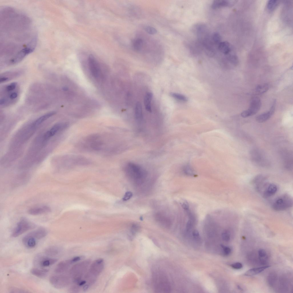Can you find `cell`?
I'll list each match as a JSON object with an SVG mask.
<instances>
[{
	"label": "cell",
	"instance_id": "cell-44",
	"mask_svg": "<svg viewBox=\"0 0 293 293\" xmlns=\"http://www.w3.org/2000/svg\"><path fill=\"white\" fill-rule=\"evenodd\" d=\"M8 78L6 77H3L1 78L0 79V81L1 82H3L5 81H6L8 79Z\"/></svg>",
	"mask_w": 293,
	"mask_h": 293
},
{
	"label": "cell",
	"instance_id": "cell-38",
	"mask_svg": "<svg viewBox=\"0 0 293 293\" xmlns=\"http://www.w3.org/2000/svg\"><path fill=\"white\" fill-rule=\"evenodd\" d=\"M17 84V83L15 82L11 83L7 86L6 88L7 91H10L13 90L15 88Z\"/></svg>",
	"mask_w": 293,
	"mask_h": 293
},
{
	"label": "cell",
	"instance_id": "cell-42",
	"mask_svg": "<svg viewBox=\"0 0 293 293\" xmlns=\"http://www.w3.org/2000/svg\"><path fill=\"white\" fill-rule=\"evenodd\" d=\"M83 257L82 256H78L72 258V262H76L77 261L80 260L83 258Z\"/></svg>",
	"mask_w": 293,
	"mask_h": 293
},
{
	"label": "cell",
	"instance_id": "cell-17",
	"mask_svg": "<svg viewBox=\"0 0 293 293\" xmlns=\"http://www.w3.org/2000/svg\"><path fill=\"white\" fill-rule=\"evenodd\" d=\"M73 263L72 259L62 261L57 265L54 272L57 273L63 272L66 271Z\"/></svg>",
	"mask_w": 293,
	"mask_h": 293
},
{
	"label": "cell",
	"instance_id": "cell-40",
	"mask_svg": "<svg viewBox=\"0 0 293 293\" xmlns=\"http://www.w3.org/2000/svg\"><path fill=\"white\" fill-rule=\"evenodd\" d=\"M192 236L193 238L197 240H199L200 239L199 233L197 230H194L192 233Z\"/></svg>",
	"mask_w": 293,
	"mask_h": 293
},
{
	"label": "cell",
	"instance_id": "cell-31",
	"mask_svg": "<svg viewBox=\"0 0 293 293\" xmlns=\"http://www.w3.org/2000/svg\"><path fill=\"white\" fill-rule=\"evenodd\" d=\"M170 95L173 98L178 100L185 102L187 101V98L184 95L182 94L174 92H171Z\"/></svg>",
	"mask_w": 293,
	"mask_h": 293
},
{
	"label": "cell",
	"instance_id": "cell-25",
	"mask_svg": "<svg viewBox=\"0 0 293 293\" xmlns=\"http://www.w3.org/2000/svg\"><path fill=\"white\" fill-rule=\"evenodd\" d=\"M48 272V270L47 269L41 270L36 268L32 269L30 270V272L32 274L40 278L46 276Z\"/></svg>",
	"mask_w": 293,
	"mask_h": 293
},
{
	"label": "cell",
	"instance_id": "cell-46",
	"mask_svg": "<svg viewBox=\"0 0 293 293\" xmlns=\"http://www.w3.org/2000/svg\"><path fill=\"white\" fill-rule=\"evenodd\" d=\"M89 287V285L86 284L83 287V289L84 290H87Z\"/></svg>",
	"mask_w": 293,
	"mask_h": 293
},
{
	"label": "cell",
	"instance_id": "cell-7",
	"mask_svg": "<svg viewBox=\"0 0 293 293\" xmlns=\"http://www.w3.org/2000/svg\"><path fill=\"white\" fill-rule=\"evenodd\" d=\"M89 264V261H85L76 264L72 268L70 273L74 282L78 283L81 281L82 276Z\"/></svg>",
	"mask_w": 293,
	"mask_h": 293
},
{
	"label": "cell",
	"instance_id": "cell-3",
	"mask_svg": "<svg viewBox=\"0 0 293 293\" xmlns=\"http://www.w3.org/2000/svg\"><path fill=\"white\" fill-rule=\"evenodd\" d=\"M128 176L137 183H141L147 175L146 170L140 165L132 163H128L125 167Z\"/></svg>",
	"mask_w": 293,
	"mask_h": 293
},
{
	"label": "cell",
	"instance_id": "cell-41",
	"mask_svg": "<svg viewBox=\"0 0 293 293\" xmlns=\"http://www.w3.org/2000/svg\"><path fill=\"white\" fill-rule=\"evenodd\" d=\"M132 193L130 191L126 192L124 195L123 197V200L124 201H127L130 199L132 196Z\"/></svg>",
	"mask_w": 293,
	"mask_h": 293
},
{
	"label": "cell",
	"instance_id": "cell-19",
	"mask_svg": "<svg viewBox=\"0 0 293 293\" xmlns=\"http://www.w3.org/2000/svg\"><path fill=\"white\" fill-rule=\"evenodd\" d=\"M269 86L267 83H264L258 85L253 90L250 94L253 95H258L266 92L269 89Z\"/></svg>",
	"mask_w": 293,
	"mask_h": 293
},
{
	"label": "cell",
	"instance_id": "cell-34",
	"mask_svg": "<svg viewBox=\"0 0 293 293\" xmlns=\"http://www.w3.org/2000/svg\"><path fill=\"white\" fill-rule=\"evenodd\" d=\"M145 31L148 33L153 35L156 33L157 30L154 27L149 26H146L144 27Z\"/></svg>",
	"mask_w": 293,
	"mask_h": 293
},
{
	"label": "cell",
	"instance_id": "cell-24",
	"mask_svg": "<svg viewBox=\"0 0 293 293\" xmlns=\"http://www.w3.org/2000/svg\"><path fill=\"white\" fill-rule=\"evenodd\" d=\"M153 97V94L149 92L146 93L144 97V104L145 109L149 112H151L152 111L151 102Z\"/></svg>",
	"mask_w": 293,
	"mask_h": 293
},
{
	"label": "cell",
	"instance_id": "cell-4",
	"mask_svg": "<svg viewBox=\"0 0 293 293\" xmlns=\"http://www.w3.org/2000/svg\"><path fill=\"white\" fill-rule=\"evenodd\" d=\"M104 267V260L102 259H97L92 263L85 276L90 283H93L95 281L97 276L102 271Z\"/></svg>",
	"mask_w": 293,
	"mask_h": 293
},
{
	"label": "cell",
	"instance_id": "cell-30",
	"mask_svg": "<svg viewBox=\"0 0 293 293\" xmlns=\"http://www.w3.org/2000/svg\"><path fill=\"white\" fill-rule=\"evenodd\" d=\"M143 45L142 39L141 38H138L134 41L132 44L133 48L136 51H140Z\"/></svg>",
	"mask_w": 293,
	"mask_h": 293
},
{
	"label": "cell",
	"instance_id": "cell-9",
	"mask_svg": "<svg viewBox=\"0 0 293 293\" xmlns=\"http://www.w3.org/2000/svg\"><path fill=\"white\" fill-rule=\"evenodd\" d=\"M50 282L51 284L56 288H63L69 284L68 277L63 275H53L50 277Z\"/></svg>",
	"mask_w": 293,
	"mask_h": 293
},
{
	"label": "cell",
	"instance_id": "cell-32",
	"mask_svg": "<svg viewBox=\"0 0 293 293\" xmlns=\"http://www.w3.org/2000/svg\"><path fill=\"white\" fill-rule=\"evenodd\" d=\"M211 39L213 43L218 45L221 42V36L218 32L214 33L212 35Z\"/></svg>",
	"mask_w": 293,
	"mask_h": 293
},
{
	"label": "cell",
	"instance_id": "cell-1",
	"mask_svg": "<svg viewBox=\"0 0 293 293\" xmlns=\"http://www.w3.org/2000/svg\"><path fill=\"white\" fill-rule=\"evenodd\" d=\"M0 57L17 63L34 50L37 36L31 20L13 7H1Z\"/></svg>",
	"mask_w": 293,
	"mask_h": 293
},
{
	"label": "cell",
	"instance_id": "cell-22",
	"mask_svg": "<svg viewBox=\"0 0 293 293\" xmlns=\"http://www.w3.org/2000/svg\"><path fill=\"white\" fill-rule=\"evenodd\" d=\"M56 113L55 111H52L40 116L33 123L32 125V127H35L39 126L49 118L54 115Z\"/></svg>",
	"mask_w": 293,
	"mask_h": 293
},
{
	"label": "cell",
	"instance_id": "cell-36",
	"mask_svg": "<svg viewBox=\"0 0 293 293\" xmlns=\"http://www.w3.org/2000/svg\"><path fill=\"white\" fill-rule=\"evenodd\" d=\"M221 247L223 250V254L225 255L228 256L231 253V250L230 247L223 245H222Z\"/></svg>",
	"mask_w": 293,
	"mask_h": 293
},
{
	"label": "cell",
	"instance_id": "cell-11",
	"mask_svg": "<svg viewBox=\"0 0 293 293\" xmlns=\"http://www.w3.org/2000/svg\"><path fill=\"white\" fill-rule=\"evenodd\" d=\"M266 176L262 174L256 176L253 180V183L255 185L256 190L262 193L268 184L266 182Z\"/></svg>",
	"mask_w": 293,
	"mask_h": 293
},
{
	"label": "cell",
	"instance_id": "cell-28",
	"mask_svg": "<svg viewBox=\"0 0 293 293\" xmlns=\"http://www.w3.org/2000/svg\"><path fill=\"white\" fill-rule=\"evenodd\" d=\"M45 254L49 256H53L58 254L59 252V249L55 246H51L46 248L45 250Z\"/></svg>",
	"mask_w": 293,
	"mask_h": 293
},
{
	"label": "cell",
	"instance_id": "cell-13",
	"mask_svg": "<svg viewBox=\"0 0 293 293\" xmlns=\"http://www.w3.org/2000/svg\"><path fill=\"white\" fill-rule=\"evenodd\" d=\"M88 63L89 69L92 74L95 78L99 76L100 71L98 63L94 57L90 55L88 57Z\"/></svg>",
	"mask_w": 293,
	"mask_h": 293
},
{
	"label": "cell",
	"instance_id": "cell-21",
	"mask_svg": "<svg viewBox=\"0 0 293 293\" xmlns=\"http://www.w3.org/2000/svg\"><path fill=\"white\" fill-rule=\"evenodd\" d=\"M231 1L225 0H215L213 1L211 5V7L216 9L221 7L229 6L233 4V2Z\"/></svg>",
	"mask_w": 293,
	"mask_h": 293
},
{
	"label": "cell",
	"instance_id": "cell-47",
	"mask_svg": "<svg viewBox=\"0 0 293 293\" xmlns=\"http://www.w3.org/2000/svg\"><path fill=\"white\" fill-rule=\"evenodd\" d=\"M63 90H67V88L66 87H64L63 88Z\"/></svg>",
	"mask_w": 293,
	"mask_h": 293
},
{
	"label": "cell",
	"instance_id": "cell-39",
	"mask_svg": "<svg viewBox=\"0 0 293 293\" xmlns=\"http://www.w3.org/2000/svg\"><path fill=\"white\" fill-rule=\"evenodd\" d=\"M231 266L234 269H240L242 268L243 265L241 263L236 262L231 264Z\"/></svg>",
	"mask_w": 293,
	"mask_h": 293
},
{
	"label": "cell",
	"instance_id": "cell-37",
	"mask_svg": "<svg viewBox=\"0 0 293 293\" xmlns=\"http://www.w3.org/2000/svg\"><path fill=\"white\" fill-rule=\"evenodd\" d=\"M194 221L189 219L187 222L186 225V230L187 232L190 231L193 227Z\"/></svg>",
	"mask_w": 293,
	"mask_h": 293
},
{
	"label": "cell",
	"instance_id": "cell-45",
	"mask_svg": "<svg viewBox=\"0 0 293 293\" xmlns=\"http://www.w3.org/2000/svg\"><path fill=\"white\" fill-rule=\"evenodd\" d=\"M6 101V100L4 98L1 99L0 100V104L1 105L3 104Z\"/></svg>",
	"mask_w": 293,
	"mask_h": 293
},
{
	"label": "cell",
	"instance_id": "cell-14",
	"mask_svg": "<svg viewBox=\"0 0 293 293\" xmlns=\"http://www.w3.org/2000/svg\"><path fill=\"white\" fill-rule=\"evenodd\" d=\"M276 105V101L274 100L269 110L256 117V121L259 123H262L269 119L274 112Z\"/></svg>",
	"mask_w": 293,
	"mask_h": 293
},
{
	"label": "cell",
	"instance_id": "cell-18",
	"mask_svg": "<svg viewBox=\"0 0 293 293\" xmlns=\"http://www.w3.org/2000/svg\"><path fill=\"white\" fill-rule=\"evenodd\" d=\"M218 47L219 51L225 56L232 53V47L227 41L221 42L218 45Z\"/></svg>",
	"mask_w": 293,
	"mask_h": 293
},
{
	"label": "cell",
	"instance_id": "cell-26",
	"mask_svg": "<svg viewBox=\"0 0 293 293\" xmlns=\"http://www.w3.org/2000/svg\"><path fill=\"white\" fill-rule=\"evenodd\" d=\"M57 261L55 258H44L40 261V265L42 267H47L54 264Z\"/></svg>",
	"mask_w": 293,
	"mask_h": 293
},
{
	"label": "cell",
	"instance_id": "cell-16",
	"mask_svg": "<svg viewBox=\"0 0 293 293\" xmlns=\"http://www.w3.org/2000/svg\"><path fill=\"white\" fill-rule=\"evenodd\" d=\"M278 189L276 184L273 183L268 184L262 193V196L264 198H269L274 195Z\"/></svg>",
	"mask_w": 293,
	"mask_h": 293
},
{
	"label": "cell",
	"instance_id": "cell-6",
	"mask_svg": "<svg viewBox=\"0 0 293 293\" xmlns=\"http://www.w3.org/2000/svg\"><path fill=\"white\" fill-rule=\"evenodd\" d=\"M35 227V225L34 223L27 219L22 217L17 224L12 232L11 236L14 237H17L26 231L34 228Z\"/></svg>",
	"mask_w": 293,
	"mask_h": 293
},
{
	"label": "cell",
	"instance_id": "cell-2",
	"mask_svg": "<svg viewBox=\"0 0 293 293\" xmlns=\"http://www.w3.org/2000/svg\"><path fill=\"white\" fill-rule=\"evenodd\" d=\"M152 281L155 292L168 293L171 290V286L166 275L161 271L154 272L152 275Z\"/></svg>",
	"mask_w": 293,
	"mask_h": 293
},
{
	"label": "cell",
	"instance_id": "cell-43",
	"mask_svg": "<svg viewBox=\"0 0 293 293\" xmlns=\"http://www.w3.org/2000/svg\"><path fill=\"white\" fill-rule=\"evenodd\" d=\"M17 94L15 92H13L10 95V98L11 99H13L15 98L17 96Z\"/></svg>",
	"mask_w": 293,
	"mask_h": 293
},
{
	"label": "cell",
	"instance_id": "cell-10",
	"mask_svg": "<svg viewBox=\"0 0 293 293\" xmlns=\"http://www.w3.org/2000/svg\"><path fill=\"white\" fill-rule=\"evenodd\" d=\"M260 151L254 149L250 152L251 159L256 164L260 166H265L268 164V160L265 155Z\"/></svg>",
	"mask_w": 293,
	"mask_h": 293
},
{
	"label": "cell",
	"instance_id": "cell-12",
	"mask_svg": "<svg viewBox=\"0 0 293 293\" xmlns=\"http://www.w3.org/2000/svg\"><path fill=\"white\" fill-rule=\"evenodd\" d=\"M68 125V124L66 123L55 124L45 133L43 136L44 141L47 140L59 131L67 127Z\"/></svg>",
	"mask_w": 293,
	"mask_h": 293
},
{
	"label": "cell",
	"instance_id": "cell-35",
	"mask_svg": "<svg viewBox=\"0 0 293 293\" xmlns=\"http://www.w3.org/2000/svg\"><path fill=\"white\" fill-rule=\"evenodd\" d=\"M222 237L224 241L226 242L229 241L230 239V235L229 231L226 230L223 232L222 234Z\"/></svg>",
	"mask_w": 293,
	"mask_h": 293
},
{
	"label": "cell",
	"instance_id": "cell-8",
	"mask_svg": "<svg viewBox=\"0 0 293 293\" xmlns=\"http://www.w3.org/2000/svg\"><path fill=\"white\" fill-rule=\"evenodd\" d=\"M261 105L260 99L258 97H253L251 100L250 107L247 110L241 113V116L245 118L255 115L259 110Z\"/></svg>",
	"mask_w": 293,
	"mask_h": 293
},
{
	"label": "cell",
	"instance_id": "cell-20",
	"mask_svg": "<svg viewBox=\"0 0 293 293\" xmlns=\"http://www.w3.org/2000/svg\"><path fill=\"white\" fill-rule=\"evenodd\" d=\"M47 234V230L44 228H40L31 232L28 234L36 239H41L45 236Z\"/></svg>",
	"mask_w": 293,
	"mask_h": 293
},
{
	"label": "cell",
	"instance_id": "cell-29",
	"mask_svg": "<svg viewBox=\"0 0 293 293\" xmlns=\"http://www.w3.org/2000/svg\"><path fill=\"white\" fill-rule=\"evenodd\" d=\"M266 251L264 249H260L258 251L259 258L261 264H265L268 259Z\"/></svg>",
	"mask_w": 293,
	"mask_h": 293
},
{
	"label": "cell",
	"instance_id": "cell-23",
	"mask_svg": "<svg viewBox=\"0 0 293 293\" xmlns=\"http://www.w3.org/2000/svg\"><path fill=\"white\" fill-rule=\"evenodd\" d=\"M270 267V266H266L259 268H252L246 271L244 274V275L247 276L256 275L260 273Z\"/></svg>",
	"mask_w": 293,
	"mask_h": 293
},
{
	"label": "cell",
	"instance_id": "cell-15",
	"mask_svg": "<svg viewBox=\"0 0 293 293\" xmlns=\"http://www.w3.org/2000/svg\"><path fill=\"white\" fill-rule=\"evenodd\" d=\"M51 209L49 206L46 205L37 206L29 209L28 213L32 215H37L49 213L51 212Z\"/></svg>",
	"mask_w": 293,
	"mask_h": 293
},
{
	"label": "cell",
	"instance_id": "cell-27",
	"mask_svg": "<svg viewBox=\"0 0 293 293\" xmlns=\"http://www.w3.org/2000/svg\"><path fill=\"white\" fill-rule=\"evenodd\" d=\"M134 113L135 118L137 120H140L141 119L142 116V108L140 102H137L136 104Z\"/></svg>",
	"mask_w": 293,
	"mask_h": 293
},
{
	"label": "cell",
	"instance_id": "cell-33",
	"mask_svg": "<svg viewBox=\"0 0 293 293\" xmlns=\"http://www.w3.org/2000/svg\"><path fill=\"white\" fill-rule=\"evenodd\" d=\"M278 2L277 0H270L267 4V7L270 11L274 10L278 4Z\"/></svg>",
	"mask_w": 293,
	"mask_h": 293
},
{
	"label": "cell",
	"instance_id": "cell-5",
	"mask_svg": "<svg viewBox=\"0 0 293 293\" xmlns=\"http://www.w3.org/2000/svg\"><path fill=\"white\" fill-rule=\"evenodd\" d=\"M293 200L291 197L284 194L276 199L272 204V207L276 211L285 210L292 206Z\"/></svg>",
	"mask_w": 293,
	"mask_h": 293
}]
</instances>
